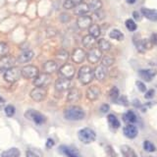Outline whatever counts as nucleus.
Masks as SVG:
<instances>
[{
    "label": "nucleus",
    "instance_id": "obj_1",
    "mask_svg": "<svg viewBox=\"0 0 157 157\" xmlns=\"http://www.w3.org/2000/svg\"><path fill=\"white\" fill-rule=\"evenodd\" d=\"M85 111L78 106H70L64 111V116L67 120L80 121L85 118Z\"/></svg>",
    "mask_w": 157,
    "mask_h": 157
},
{
    "label": "nucleus",
    "instance_id": "obj_2",
    "mask_svg": "<svg viewBox=\"0 0 157 157\" xmlns=\"http://www.w3.org/2000/svg\"><path fill=\"white\" fill-rule=\"evenodd\" d=\"M78 81L81 82L82 85H88L92 82L94 78V72L90 66H82L80 68L78 73Z\"/></svg>",
    "mask_w": 157,
    "mask_h": 157
},
{
    "label": "nucleus",
    "instance_id": "obj_3",
    "mask_svg": "<svg viewBox=\"0 0 157 157\" xmlns=\"http://www.w3.org/2000/svg\"><path fill=\"white\" fill-rule=\"evenodd\" d=\"M78 140H80L83 144H91L92 141H94L96 139V134L95 132L90 129V128H83V129L80 130L78 132Z\"/></svg>",
    "mask_w": 157,
    "mask_h": 157
},
{
    "label": "nucleus",
    "instance_id": "obj_4",
    "mask_svg": "<svg viewBox=\"0 0 157 157\" xmlns=\"http://www.w3.org/2000/svg\"><path fill=\"white\" fill-rule=\"evenodd\" d=\"M22 77V69L19 67H12L4 73V80L7 82L14 83L17 81L20 80V78Z\"/></svg>",
    "mask_w": 157,
    "mask_h": 157
},
{
    "label": "nucleus",
    "instance_id": "obj_5",
    "mask_svg": "<svg viewBox=\"0 0 157 157\" xmlns=\"http://www.w3.org/2000/svg\"><path fill=\"white\" fill-rule=\"evenodd\" d=\"M25 117L28 118L29 120H32L36 123V125H42L45 122V117H44L40 112H38L36 110H28L25 113Z\"/></svg>",
    "mask_w": 157,
    "mask_h": 157
},
{
    "label": "nucleus",
    "instance_id": "obj_6",
    "mask_svg": "<svg viewBox=\"0 0 157 157\" xmlns=\"http://www.w3.org/2000/svg\"><path fill=\"white\" fill-rule=\"evenodd\" d=\"M17 60L11 55H6L0 58V73H5L9 69L14 67Z\"/></svg>",
    "mask_w": 157,
    "mask_h": 157
},
{
    "label": "nucleus",
    "instance_id": "obj_7",
    "mask_svg": "<svg viewBox=\"0 0 157 157\" xmlns=\"http://www.w3.org/2000/svg\"><path fill=\"white\" fill-rule=\"evenodd\" d=\"M51 82V77L48 74H39V75L33 78V85L36 86V87H44L45 88L46 86H48L50 85Z\"/></svg>",
    "mask_w": 157,
    "mask_h": 157
},
{
    "label": "nucleus",
    "instance_id": "obj_8",
    "mask_svg": "<svg viewBox=\"0 0 157 157\" xmlns=\"http://www.w3.org/2000/svg\"><path fill=\"white\" fill-rule=\"evenodd\" d=\"M72 87H73V82L70 78H58L55 82V90L59 92L71 90Z\"/></svg>",
    "mask_w": 157,
    "mask_h": 157
},
{
    "label": "nucleus",
    "instance_id": "obj_9",
    "mask_svg": "<svg viewBox=\"0 0 157 157\" xmlns=\"http://www.w3.org/2000/svg\"><path fill=\"white\" fill-rule=\"evenodd\" d=\"M39 75V71L38 68L33 66V65H29V66H25L22 69V77L25 78H36Z\"/></svg>",
    "mask_w": 157,
    "mask_h": 157
},
{
    "label": "nucleus",
    "instance_id": "obj_10",
    "mask_svg": "<svg viewBox=\"0 0 157 157\" xmlns=\"http://www.w3.org/2000/svg\"><path fill=\"white\" fill-rule=\"evenodd\" d=\"M47 96V90L44 87H34L31 91V97L34 101H42L46 98Z\"/></svg>",
    "mask_w": 157,
    "mask_h": 157
},
{
    "label": "nucleus",
    "instance_id": "obj_11",
    "mask_svg": "<svg viewBox=\"0 0 157 157\" xmlns=\"http://www.w3.org/2000/svg\"><path fill=\"white\" fill-rule=\"evenodd\" d=\"M86 58L90 63L91 64H96L97 62H99L102 58V52L96 47H93L90 49V51L86 54Z\"/></svg>",
    "mask_w": 157,
    "mask_h": 157
},
{
    "label": "nucleus",
    "instance_id": "obj_12",
    "mask_svg": "<svg viewBox=\"0 0 157 157\" xmlns=\"http://www.w3.org/2000/svg\"><path fill=\"white\" fill-rule=\"evenodd\" d=\"M59 74H60V76L62 78L72 80V78L75 75V67H74L72 64H64V65L59 69Z\"/></svg>",
    "mask_w": 157,
    "mask_h": 157
},
{
    "label": "nucleus",
    "instance_id": "obj_13",
    "mask_svg": "<svg viewBox=\"0 0 157 157\" xmlns=\"http://www.w3.org/2000/svg\"><path fill=\"white\" fill-rule=\"evenodd\" d=\"M86 58V53L82 48H76L72 53V60L77 64L82 63Z\"/></svg>",
    "mask_w": 157,
    "mask_h": 157
},
{
    "label": "nucleus",
    "instance_id": "obj_14",
    "mask_svg": "<svg viewBox=\"0 0 157 157\" xmlns=\"http://www.w3.org/2000/svg\"><path fill=\"white\" fill-rule=\"evenodd\" d=\"M77 25L81 29H86L92 25V19L90 16H87V15L81 16L77 20Z\"/></svg>",
    "mask_w": 157,
    "mask_h": 157
},
{
    "label": "nucleus",
    "instance_id": "obj_15",
    "mask_svg": "<svg viewBox=\"0 0 157 157\" xmlns=\"http://www.w3.org/2000/svg\"><path fill=\"white\" fill-rule=\"evenodd\" d=\"M135 45L137 49V51L144 53L147 49L151 48L152 44L149 39H136V40H135Z\"/></svg>",
    "mask_w": 157,
    "mask_h": 157
},
{
    "label": "nucleus",
    "instance_id": "obj_16",
    "mask_svg": "<svg viewBox=\"0 0 157 157\" xmlns=\"http://www.w3.org/2000/svg\"><path fill=\"white\" fill-rule=\"evenodd\" d=\"M59 151H60L62 154L66 155L67 157H82L76 148H73V147L67 146V145H61L59 147Z\"/></svg>",
    "mask_w": 157,
    "mask_h": 157
},
{
    "label": "nucleus",
    "instance_id": "obj_17",
    "mask_svg": "<svg viewBox=\"0 0 157 157\" xmlns=\"http://www.w3.org/2000/svg\"><path fill=\"white\" fill-rule=\"evenodd\" d=\"M93 72H94V78H96V80H98L99 82H102V81H104L105 78L107 77L108 69L105 66L99 65L95 68V70Z\"/></svg>",
    "mask_w": 157,
    "mask_h": 157
},
{
    "label": "nucleus",
    "instance_id": "obj_18",
    "mask_svg": "<svg viewBox=\"0 0 157 157\" xmlns=\"http://www.w3.org/2000/svg\"><path fill=\"white\" fill-rule=\"evenodd\" d=\"M99 95H100V88L97 86H91L87 88V90H86L87 99H90L91 101H94V100L98 99Z\"/></svg>",
    "mask_w": 157,
    "mask_h": 157
},
{
    "label": "nucleus",
    "instance_id": "obj_19",
    "mask_svg": "<svg viewBox=\"0 0 157 157\" xmlns=\"http://www.w3.org/2000/svg\"><path fill=\"white\" fill-rule=\"evenodd\" d=\"M74 9V14L76 15V16H85V15H86L88 12H90V8H88V4L86 3H80L76 5L75 7L73 8Z\"/></svg>",
    "mask_w": 157,
    "mask_h": 157
},
{
    "label": "nucleus",
    "instance_id": "obj_20",
    "mask_svg": "<svg viewBox=\"0 0 157 157\" xmlns=\"http://www.w3.org/2000/svg\"><path fill=\"white\" fill-rule=\"evenodd\" d=\"M81 97H82L81 91L76 87H72L70 90V91H69V93H68L67 100H68V102H70V103H75V102L80 100Z\"/></svg>",
    "mask_w": 157,
    "mask_h": 157
},
{
    "label": "nucleus",
    "instance_id": "obj_21",
    "mask_svg": "<svg viewBox=\"0 0 157 157\" xmlns=\"http://www.w3.org/2000/svg\"><path fill=\"white\" fill-rule=\"evenodd\" d=\"M140 77L145 82H150L153 80V78L156 75V71L152 69H146V70H140L139 71Z\"/></svg>",
    "mask_w": 157,
    "mask_h": 157
},
{
    "label": "nucleus",
    "instance_id": "obj_22",
    "mask_svg": "<svg viewBox=\"0 0 157 157\" xmlns=\"http://www.w3.org/2000/svg\"><path fill=\"white\" fill-rule=\"evenodd\" d=\"M124 135L128 137V139H135V137L139 134V131H137V128L136 126H134L132 124H129L127 125L124 128Z\"/></svg>",
    "mask_w": 157,
    "mask_h": 157
},
{
    "label": "nucleus",
    "instance_id": "obj_23",
    "mask_svg": "<svg viewBox=\"0 0 157 157\" xmlns=\"http://www.w3.org/2000/svg\"><path fill=\"white\" fill-rule=\"evenodd\" d=\"M33 52L32 50H26V51H23L21 54L19 55V57L17 58V62L20 64H25V63H28L32 60L33 58Z\"/></svg>",
    "mask_w": 157,
    "mask_h": 157
},
{
    "label": "nucleus",
    "instance_id": "obj_24",
    "mask_svg": "<svg viewBox=\"0 0 157 157\" xmlns=\"http://www.w3.org/2000/svg\"><path fill=\"white\" fill-rule=\"evenodd\" d=\"M58 70V63L55 61H47L43 64V72L50 75Z\"/></svg>",
    "mask_w": 157,
    "mask_h": 157
},
{
    "label": "nucleus",
    "instance_id": "obj_25",
    "mask_svg": "<svg viewBox=\"0 0 157 157\" xmlns=\"http://www.w3.org/2000/svg\"><path fill=\"white\" fill-rule=\"evenodd\" d=\"M141 14L144 15V16L146 19L150 20V21L157 22V10L142 8V9H141Z\"/></svg>",
    "mask_w": 157,
    "mask_h": 157
},
{
    "label": "nucleus",
    "instance_id": "obj_26",
    "mask_svg": "<svg viewBox=\"0 0 157 157\" xmlns=\"http://www.w3.org/2000/svg\"><path fill=\"white\" fill-rule=\"evenodd\" d=\"M95 43H96V38L90 36V34L83 36V38H82V45L87 49L93 48L95 45Z\"/></svg>",
    "mask_w": 157,
    "mask_h": 157
},
{
    "label": "nucleus",
    "instance_id": "obj_27",
    "mask_svg": "<svg viewBox=\"0 0 157 157\" xmlns=\"http://www.w3.org/2000/svg\"><path fill=\"white\" fill-rule=\"evenodd\" d=\"M121 152L124 157H139L136 155V151L129 145H122L121 146Z\"/></svg>",
    "mask_w": 157,
    "mask_h": 157
},
{
    "label": "nucleus",
    "instance_id": "obj_28",
    "mask_svg": "<svg viewBox=\"0 0 157 157\" xmlns=\"http://www.w3.org/2000/svg\"><path fill=\"white\" fill-rule=\"evenodd\" d=\"M97 44H98V49H99L101 52H103V51H109L110 49H111V43L108 41L107 39H105V38L99 39L98 42H97Z\"/></svg>",
    "mask_w": 157,
    "mask_h": 157
},
{
    "label": "nucleus",
    "instance_id": "obj_29",
    "mask_svg": "<svg viewBox=\"0 0 157 157\" xmlns=\"http://www.w3.org/2000/svg\"><path fill=\"white\" fill-rule=\"evenodd\" d=\"M21 153H20V150L16 147H13V148L7 149L2 152L1 157H20Z\"/></svg>",
    "mask_w": 157,
    "mask_h": 157
},
{
    "label": "nucleus",
    "instance_id": "obj_30",
    "mask_svg": "<svg viewBox=\"0 0 157 157\" xmlns=\"http://www.w3.org/2000/svg\"><path fill=\"white\" fill-rule=\"evenodd\" d=\"M88 33H90V36H93L94 38H97L101 33L100 27L96 24H92L91 26L88 28Z\"/></svg>",
    "mask_w": 157,
    "mask_h": 157
},
{
    "label": "nucleus",
    "instance_id": "obj_31",
    "mask_svg": "<svg viewBox=\"0 0 157 157\" xmlns=\"http://www.w3.org/2000/svg\"><path fill=\"white\" fill-rule=\"evenodd\" d=\"M123 120L126 123H129V124H134V123L136 122V115L132 111L130 110L123 115Z\"/></svg>",
    "mask_w": 157,
    "mask_h": 157
},
{
    "label": "nucleus",
    "instance_id": "obj_32",
    "mask_svg": "<svg viewBox=\"0 0 157 157\" xmlns=\"http://www.w3.org/2000/svg\"><path fill=\"white\" fill-rule=\"evenodd\" d=\"M88 8H90V11H93V12H97L101 10L102 8V2L100 0H91L88 4Z\"/></svg>",
    "mask_w": 157,
    "mask_h": 157
},
{
    "label": "nucleus",
    "instance_id": "obj_33",
    "mask_svg": "<svg viewBox=\"0 0 157 157\" xmlns=\"http://www.w3.org/2000/svg\"><path fill=\"white\" fill-rule=\"evenodd\" d=\"M107 119H108V123H109V125L113 128V129L116 130V129H118V128L120 127V122H119L118 118L115 115L109 114L107 117Z\"/></svg>",
    "mask_w": 157,
    "mask_h": 157
},
{
    "label": "nucleus",
    "instance_id": "obj_34",
    "mask_svg": "<svg viewBox=\"0 0 157 157\" xmlns=\"http://www.w3.org/2000/svg\"><path fill=\"white\" fill-rule=\"evenodd\" d=\"M114 63H115V59H114V57H112V56L105 55L104 57L101 58V65L105 66V67H110Z\"/></svg>",
    "mask_w": 157,
    "mask_h": 157
},
{
    "label": "nucleus",
    "instance_id": "obj_35",
    "mask_svg": "<svg viewBox=\"0 0 157 157\" xmlns=\"http://www.w3.org/2000/svg\"><path fill=\"white\" fill-rule=\"evenodd\" d=\"M109 36L115 40H123L124 39V34L119 29H112L109 33Z\"/></svg>",
    "mask_w": 157,
    "mask_h": 157
},
{
    "label": "nucleus",
    "instance_id": "obj_36",
    "mask_svg": "<svg viewBox=\"0 0 157 157\" xmlns=\"http://www.w3.org/2000/svg\"><path fill=\"white\" fill-rule=\"evenodd\" d=\"M119 95H120V93H119V90H118V87H116V86L112 87L110 90V92H109V98H110V99L113 102H116L118 98H119Z\"/></svg>",
    "mask_w": 157,
    "mask_h": 157
},
{
    "label": "nucleus",
    "instance_id": "obj_37",
    "mask_svg": "<svg viewBox=\"0 0 157 157\" xmlns=\"http://www.w3.org/2000/svg\"><path fill=\"white\" fill-rule=\"evenodd\" d=\"M56 58L58 59L59 61H61V62H65L68 60V58H69V53L66 51V50H60V51H58L57 54H56Z\"/></svg>",
    "mask_w": 157,
    "mask_h": 157
},
{
    "label": "nucleus",
    "instance_id": "obj_38",
    "mask_svg": "<svg viewBox=\"0 0 157 157\" xmlns=\"http://www.w3.org/2000/svg\"><path fill=\"white\" fill-rule=\"evenodd\" d=\"M9 53V46L7 43L0 42V58L8 55Z\"/></svg>",
    "mask_w": 157,
    "mask_h": 157
},
{
    "label": "nucleus",
    "instance_id": "obj_39",
    "mask_svg": "<svg viewBox=\"0 0 157 157\" xmlns=\"http://www.w3.org/2000/svg\"><path fill=\"white\" fill-rule=\"evenodd\" d=\"M126 27L130 32H135L136 29V28H137L136 22L134 21V20H132V19H128L126 21Z\"/></svg>",
    "mask_w": 157,
    "mask_h": 157
},
{
    "label": "nucleus",
    "instance_id": "obj_40",
    "mask_svg": "<svg viewBox=\"0 0 157 157\" xmlns=\"http://www.w3.org/2000/svg\"><path fill=\"white\" fill-rule=\"evenodd\" d=\"M144 148L145 151L147 152H153L155 150V146L154 144H152V142H150L149 140H145L144 142Z\"/></svg>",
    "mask_w": 157,
    "mask_h": 157
},
{
    "label": "nucleus",
    "instance_id": "obj_41",
    "mask_svg": "<svg viewBox=\"0 0 157 157\" xmlns=\"http://www.w3.org/2000/svg\"><path fill=\"white\" fill-rule=\"evenodd\" d=\"M5 113L8 117H12L15 114V107L13 105H8L5 107Z\"/></svg>",
    "mask_w": 157,
    "mask_h": 157
},
{
    "label": "nucleus",
    "instance_id": "obj_42",
    "mask_svg": "<svg viewBox=\"0 0 157 157\" xmlns=\"http://www.w3.org/2000/svg\"><path fill=\"white\" fill-rule=\"evenodd\" d=\"M136 85L137 88L140 90V91H141V92H145L146 91V86H145V85L144 82H141L140 81H136Z\"/></svg>",
    "mask_w": 157,
    "mask_h": 157
},
{
    "label": "nucleus",
    "instance_id": "obj_43",
    "mask_svg": "<svg viewBox=\"0 0 157 157\" xmlns=\"http://www.w3.org/2000/svg\"><path fill=\"white\" fill-rule=\"evenodd\" d=\"M63 6L65 9L67 10H70V9H73L74 7H75V4H74L71 0H65V2H64Z\"/></svg>",
    "mask_w": 157,
    "mask_h": 157
},
{
    "label": "nucleus",
    "instance_id": "obj_44",
    "mask_svg": "<svg viewBox=\"0 0 157 157\" xmlns=\"http://www.w3.org/2000/svg\"><path fill=\"white\" fill-rule=\"evenodd\" d=\"M116 102H117V103H119V104L125 105V106H127L128 104H129V102H128V99H127V97H126V96H120V97L117 99Z\"/></svg>",
    "mask_w": 157,
    "mask_h": 157
},
{
    "label": "nucleus",
    "instance_id": "obj_45",
    "mask_svg": "<svg viewBox=\"0 0 157 157\" xmlns=\"http://www.w3.org/2000/svg\"><path fill=\"white\" fill-rule=\"evenodd\" d=\"M70 19H71L70 15H68V14H66V13L61 14V16H60V20H61V22H63V23H67V22H69V21H70Z\"/></svg>",
    "mask_w": 157,
    "mask_h": 157
},
{
    "label": "nucleus",
    "instance_id": "obj_46",
    "mask_svg": "<svg viewBox=\"0 0 157 157\" xmlns=\"http://www.w3.org/2000/svg\"><path fill=\"white\" fill-rule=\"evenodd\" d=\"M150 42L152 45H156L157 44V33H152V36H150Z\"/></svg>",
    "mask_w": 157,
    "mask_h": 157
},
{
    "label": "nucleus",
    "instance_id": "obj_47",
    "mask_svg": "<svg viewBox=\"0 0 157 157\" xmlns=\"http://www.w3.org/2000/svg\"><path fill=\"white\" fill-rule=\"evenodd\" d=\"M153 95H154V90H150L145 93V98L146 99H151V98L153 97Z\"/></svg>",
    "mask_w": 157,
    "mask_h": 157
},
{
    "label": "nucleus",
    "instance_id": "obj_48",
    "mask_svg": "<svg viewBox=\"0 0 157 157\" xmlns=\"http://www.w3.org/2000/svg\"><path fill=\"white\" fill-rule=\"evenodd\" d=\"M100 111L102 113H106L109 111V105L108 104H102L101 107H100Z\"/></svg>",
    "mask_w": 157,
    "mask_h": 157
},
{
    "label": "nucleus",
    "instance_id": "obj_49",
    "mask_svg": "<svg viewBox=\"0 0 157 157\" xmlns=\"http://www.w3.org/2000/svg\"><path fill=\"white\" fill-rule=\"evenodd\" d=\"M27 157H39L36 152H33L32 150H28L27 151Z\"/></svg>",
    "mask_w": 157,
    "mask_h": 157
},
{
    "label": "nucleus",
    "instance_id": "obj_50",
    "mask_svg": "<svg viewBox=\"0 0 157 157\" xmlns=\"http://www.w3.org/2000/svg\"><path fill=\"white\" fill-rule=\"evenodd\" d=\"M53 145H54V140L52 139H48L46 141V146L48 147V148H51Z\"/></svg>",
    "mask_w": 157,
    "mask_h": 157
},
{
    "label": "nucleus",
    "instance_id": "obj_51",
    "mask_svg": "<svg viewBox=\"0 0 157 157\" xmlns=\"http://www.w3.org/2000/svg\"><path fill=\"white\" fill-rule=\"evenodd\" d=\"M132 16H134V18L136 19V20H140V14L139 13H137V12H134V13H132Z\"/></svg>",
    "mask_w": 157,
    "mask_h": 157
},
{
    "label": "nucleus",
    "instance_id": "obj_52",
    "mask_svg": "<svg viewBox=\"0 0 157 157\" xmlns=\"http://www.w3.org/2000/svg\"><path fill=\"white\" fill-rule=\"evenodd\" d=\"M5 104V100H4V98L2 96H0V108H2Z\"/></svg>",
    "mask_w": 157,
    "mask_h": 157
},
{
    "label": "nucleus",
    "instance_id": "obj_53",
    "mask_svg": "<svg viewBox=\"0 0 157 157\" xmlns=\"http://www.w3.org/2000/svg\"><path fill=\"white\" fill-rule=\"evenodd\" d=\"M71 1L75 4V6L76 5H78V4H80V3H82V2H83V0H71Z\"/></svg>",
    "mask_w": 157,
    "mask_h": 157
},
{
    "label": "nucleus",
    "instance_id": "obj_54",
    "mask_svg": "<svg viewBox=\"0 0 157 157\" xmlns=\"http://www.w3.org/2000/svg\"><path fill=\"white\" fill-rule=\"evenodd\" d=\"M127 2H128V3H130V4H132V3H135V2H136V0H127Z\"/></svg>",
    "mask_w": 157,
    "mask_h": 157
}]
</instances>
